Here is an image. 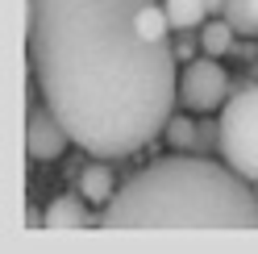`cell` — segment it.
<instances>
[{"label":"cell","instance_id":"1","mask_svg":"<svg viewBox=\"0 0 258 254\" xmlns=\"http://www.w3.org/2000/svg\"><path fill=\"white\" fill-rule=\"evenodd\" d=\"M42 100L96 158H125L175 117V42L158 0H25Z\"/></svg>","mask_w":258,"mask_h":254},{"label":"cell","instance_id":"2","mask_svg":"<svg viewBox=\"0 0 258 254\" xmlns=\"http://www.w3.org/2000/svg\"><path fill=\"white\" fill-rule=\"evenodd\" d=\"M104 229H258V196L229 163L171 154L117 187L96 217Z\"/></svg>","mask_w":258,"mask_h":254},{"label":"cell","instance_id":"3","mask_svg":"<svg viewBox=\"0 0 258 254\" xmlns=\"http://www.w3.org/2000/svg\"><path fill=\"white\" fill-rule=\"evenodd\" d=\"M217 125H221L217 146L225 154V163L250 183H258V84L241 88L237 96L225 100Z\"/></svg>","mask_w":258,"mask_h":254},{"label":"cell","instance_id":"4","mask_svg":"<svg viewBox=\"0 0 258 254\" xmlns=\"http://www.w3.org/2000/svg\"><path fill=\"white\" fill-rule=\"evenodd\" d=\"M225 100H229V75H225V67L213 54L191 58L179 75V104L187 113H213V108H225Z\"/></svg>","mask_w":258,"mask_h":254},{"label":"cell","instance_id":"5","mask_svg":"<svg viewBox=\"0 0 258 254\" xmlns=\"http://www.w3.org/2000/svg\"><path fill=\"white\" fill-rule=\"evenodd\" d=\"M71 142L75 138L67 134V125L58 121V113L50 104H46V108H29V117H25V154L34 158V163H50V158H58Z\"/></svg>","mask_w":258,"mask_h":254},{"label":"cell","instance_id":"6","mask_svg":"<svg viewBox=\"0 0 258 254\" xmlns=\"http://www.w3.org/2000/svg\"><path fill=\"white\" fill-rule=\"evenodd\" d=\"M42 225H46V229H84V225H96V217H88L84 200H75V196H58L50 209H46Z\"/></svg>","mask_w":258,"mask_h":254},{"label":"cell","instance_id":"7","mask_svg":"<svg viewBox=\"0 0 258 254\" xmlns=\"http://www.w3.org/2000/svg\"><path fill=\"white\" fill-rule=\"evenodd\" d=\"M79 196L92 200V204H108L112 196H117V179H112V167L104 163H92L84 175H79Z\"/></svg>","mask_w":258,"mask_h":254},{"label":"cell","instance_id":"8","mask_svg":"<svg viewBox=\"0 0 258 254\" xmlns=\"http://www.w3.org/2000/svg\"><path fill=\"white\" fill-rule=\"evenodd\" d=\"M163 9L171 17V29H196L204 25V13H208L204 0H163Z\"/></svg>","mask_w":258,"mask_h":254},{"label":"cell","instance_id":"9","mask_svg":"<svg viewBox=\"0 0 258 254\" xmlns=\"http://www.w3.org/2000/svg\"><path fill=\"white\" fill-rule=\"evenodd\" d=\"M233 34H237V29H233L229 21H225V17H213L208 25H200V46H204V54L221 58V54L233 46Z\"/></svg>","mask_w":258,"mask_h":254},{"label":"cell","instance_id":"10","mask_svg":"<svg viewBox=\"0 0 258 254\" xmlns=\"http://www.w3.org/2000/svg\"><path fill=\"white\" fill-rule=\"evenodd\" d=\"M163 138L171 142L175 150H187V146H196L200 130H196V125H191L187 117H171V121H167V130H163Z\"/></svg>","mask_w":258,"mask_h":254},{"label":"cell","instance_id":"11","mask_svg":"<svg viewBox=\"0 0 258 254\" xmlns=\"http://www.w3.org/2000/svg\"><path fill=\"white\" fill-rule=\"evenodd\" d=\"M225 21H229L237 34H258V21L250 13V0H225Z\"/></svg>","mask_w":258,"mask_h":254},{"label":"cell","instance_id":"12","mask_svg":"<svg viewBox=\"0 0 258 254\" xmlns=\"http://www.w3.org/2000/svg\"><path fill=\"white\" fill-rule=\"evenodd\" d=\"M208 5V13H225V0H204Z\"/></svg>","mask_w":258,"mask_h":254},{"label":"cell","instance_id":"13","mask_svg":"<svg viewBox=\"0 0 258 254\" xmlns=\"http://www.w3.org/2000/svg\"><path fill=\"white\" fill-rule=\"evenodd\" d=\"M250 13H254V21H258V0H250Z\"/></svg>","mask_w":258,"mask_h":254}]
</instances>
